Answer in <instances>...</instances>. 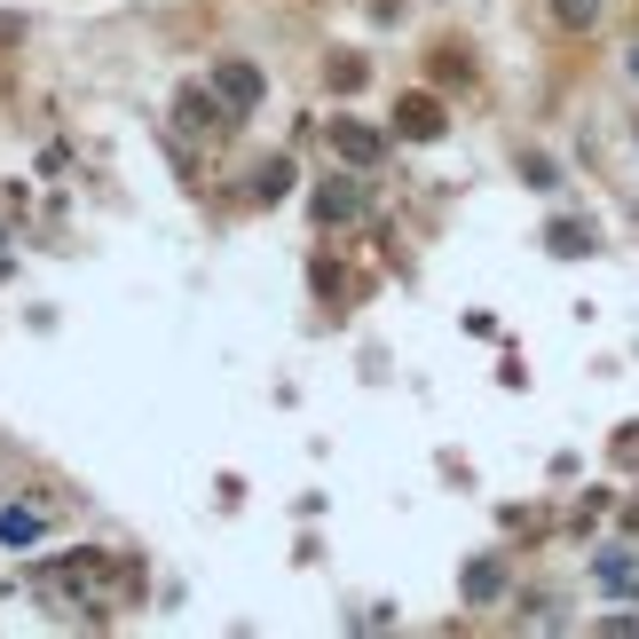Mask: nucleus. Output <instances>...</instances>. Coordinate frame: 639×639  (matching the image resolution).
Here are the masks:
<instances>
[{"label": "nucleus", "instance_id": "obj_1", "mask_svg": "<svg viewBox=\"0 0 639 639\" xmlns=\"http://www.w3.org/2000/svg\"><path fill=\"white\" fill-rule=\"evenodd\" d=\"M40 529H48V521H40V514H24V506H9V514H0V536H9L16 553H24V545H40Z\"/></svg>", "mask_w": 639, "mask_h": 639}, {"label": "nucleus", "instance_id": "obj_4", "mask_svg": "<svg viewBox=\"0 0 639 639\" xmlns=\"http://www.w3.org/2000/svg\"><path fill=\"white\" fill-rule=\"evenodd\" d=\"M624 63H631V80H639V48H631V56H624Z\"/></svg>", "mask_w": 639, "mask_h": 639}, {"label": "nucleus", "instance_id": "obj_3", "mask_svg": "<svg viewBox=\"0 0 639 639\" xmlns=\"http://www.w3.org/2000/svg\"><path fill=\"white\" fill-rule=\"evenodd\" d=\"M560 16L568 24H592V0H560Z\"/></svg>", "mask_w": 639, "mask_h": 639}, {"label": "nucleus", "instance_id": "obj_2", "mask_svg": "<svg viewBox=\"0 0 639 639\" xmlns=\"http://www.w3.org/2000/svg\"><path fill=\"white\" fill-rule=\"evenodd\" d=\"M316 214H324V221H340V214H355V190H340V182H331V190L316 197Z\"/></svg>", "mask_w": 639, "mask_h": 639}]
</instances>
